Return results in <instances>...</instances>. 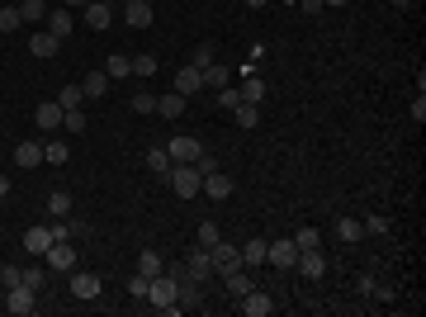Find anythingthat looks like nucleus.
<instances>
[{"label": "nucleus", "instance_id": "1", "mask_svg": "<svg viewBox=\"0 0 426 317\" xmlns=\"http://www.w3.org/2000/svg\"><path fill=\"white\" fill-rule=\"evenodd\" d=\"M166 180H171V190L180 194V199H194V194H199V185H204V175H199V166H194V161L171 166V175H166Z\"/></svg>", "mask_w": 426, "mask_h": 317}, {"label": "nucleus", "instance_id": "2", "mask_svg": "<svg viewBox=\"0 0 426 317\" xmlns=\"http://www.w3.org/2000/svg\"><path fill=\"white\" fill-rule=\"evenodd\" d=\"M208 256H213V270H218L223 280H227L232 270H242V246H232V241H223V237L208 246Z\"/></svg>", "mask_w": 426, "mask_h": 317}, {"label": "nucleus", "instance_id": "3", "mask_svg": "<svg viewBox=\"0 0 426 317\" xmlns=\"http://www.w3.org/2000/svg\"><path fill=\"white\" fill-rule=\"evenodd\" d=\"M5 308L15 317H29L33 308H38V289H29V285H15V289H5Z\"/></svg>", "mask_w": 426, "mask_h": 317}, {"label": "nucleus", "instance_id": "4", "mask_svg": "<svg viewBox=\"0 0 426 317\" xmlns=\"http://www.w3.org/2000/svg\"><path fill=\"white\" fill-rule=\"evenodd\" d=\"M43 261H47V270H66V275H71V270H76V246H71V241H52L43 251Z\"/></svg>", "mask_w": 426, "mask_h": 317}, {"label": "nucleus", "instance_id": "5", "mask_svg": "<svg viewBox=\"0 0 426 317\" xmlns=\"http://www.w3.org/2000/svg\"><path fill=\"white\" fill-rule=\"evenodd\" d=\"M100 289H105V280L95 270H71V294L76 299H100Z\"/></svg>", "mask_w": 426, "mask_h": 317}, {"label": "nucleus", "instance_id": "6", "mask_svg": "<svg viewBox=\"0 0 426 317\" xmlns=\"http://www.w3.org/2000/svg\"><path fill=\"white\" fill-rule=\"evenodd\" d=\"M266 261L275 270H294V261H299V246H294V237L289 241H270L266 246Z\"/></svg>", "mask_w": 426, "mask_h": 317}, {"label": "nucleus", "instance_id": "7", "mask_svg": "<svg viewBox=\"0 0 426 317\" xmlns=\"http://www.w3.org/2000/svg\"><path fill=\"white\" fill-rule=\"evenodd\" d=\"M294 270H303V280H322V275H327V256H322V246H313V251H299Z\"/></svg>", "mask_w": 426, "mask_h": 317}, {"label": "nucleus", "instance_id": "8", "mask_svg": "<svg viewBox=\"0 0 426 317\" xmlns=\"http://www.w3.org/2000/svg\"><path fill=\"white\" fill-rule=\"evenodd\" d=\"M199 90H204V71H199V66H180V71H175V95H199Z\"/></svg>", "mask_w": 426, "mask_h": 317}, {"label": "nucleus", "instance_id": "9", "mask_svg": "<svg viewBox=\"0 0 426 317\" xmlns=\"http://www.w3.org/2000/svg\"><path fill=\"white\" fill-rule=\"evenodd\" d=\"M175 303H180V313H185V308H199V303H204V285H199V280H189V275H180V285H175Z\"/></svg>", "mask_w": 426, "mask_h": 317}, {"label": "nucleus", "instance_id": "10", "mask_svg": "<svg viewBox=\"0 0 426 317\" xmlns=\"http://www.w3.org/2000/svg\"><path fill=\"white\" fill-rule=\"evenodd\" d=\"M242 313L247 317H270L275 313V299H270L266 289H252V294H242Z\"/></svg>", "mask_w": 426, "mask_h": 317}, {"label": "nucleus", "instance_id": "11", "mask_svg": "<svg viewBox=\"0 0 426 317\" xmlns=\"http://www.w3.org/2000/svg\"><path fill=\"white\" fill-rule=\"evenodd\" d=\"M57 48H62V38H52L47 29H33V38H29V52L38 57V62H47V57H57Z\"/></svg>", "mask_w": 426, "mask_h": 317}, {"label": "nucleus", "instance_id": "12", "mask_svg": "<svg viewBox=\"0 0 426 317\" xmlns=\"http://www.w3.org/2000/svg\"><path fill=\"white\" fill-rule=\"evenodd\" d=\"M185 275H189V280H199V285H204L208 275H213V256H208V246L189 251V261H185Z\"/></svg>", "mask_w": 426, "mask_h": 317}, {"label": "nucleus", "instance_id": "13", "mask_svg": "<svg viewBox=\"0 0 426 317\" xmlns=\"http://www.w3.org/2000/svg\"><path fill=\"white\" fill-rule=\"evenodd\" d=\"M114 24V5L110 0H90L85 5V29H110Z\"/></svg>", "mask_w": 426, "mask_h": 317}, {"label": "nucleus", "instance_id": "14", "mask_svg": "<svg viewBox=\"0 0 426 317\" xmlns=\"http://www.w3.org/2000/svg\"><path fill=\"white\" fill-rule=\"evenodd\" d=\"M71 29H76V15H71V10H47V33H52V38H71Z\"/></svg>", "mask_w": 426, "mask_h": 317}, {"label": "nucleus", "instance_id": "15", "mask_svg": "<svg viewBox=\"0 0 426 317\" xmlns=\"http://www.w3.org/2000/svg\"><path fill=\"white\" fill-rule=\"evenodd\" d=\"M166 152H171V161L180 166V161H194L204 147H199V138H171V143H166Z\"/></svg>", "mask_w": 426, "mask_h": 317}, {"label": "nucleus", "instance_id": "16", "mask_svg": "<svg viewBox=\"0 0 426 317\" xmlns=\"http://www.w3.org/2000/svg\"><path fill=\"white\" fill-rule=\"evenodd\" d=\"M33 124L43 128V133H52V128H62V104H57V100H47V104H38V109H33Z\"/></svg>", "mask_w": 426, "mask_h": 317}, {"label": "nucleus", "instance_id": "17", "mask_svg": "<svg viewBox=\"0 0 426 317\" xmlns=\"http://www.w3.org/2000/svg\"><path fill=\"white\" fill-rule=\"evenodd\" d=\"M47 246H52V227H29V232H24V251H29V256L43 261Z\"/></svg>", "mask_w": 426, "mask_h": 317}, {"label": "nucleus", "instance_id": "18", "mask_svg": "<svg viewBox=\"0 0 426 317\" xmlns=\"http://www.w3.org/2000/svg\"><path fill=\"white\" fill-rule=\"evenodd\" d=\"M199 194H208V199H227V194H232V180H227L223 171H213V175H204Z\"/></svg>", "mask_w": 426, "mask_h": 317}, {"label": "nucleus", "instance_id": "19", "mask_svg": "<svg viewBox=\"0 0 426 317\" xmlns=\"http://www.w3.org/2000/svg\"><path fill=\"white\" fill-rule=\"evenodd\" d=\"M124 19H128V29H147V24H152V5H147V0H128Z\"/></svg>", "mask_w": 426, "mask_h": 317}, {"label": "nucleus", "instance_id": "20", "mask_svg": "<svg viewBox=\"0 0 426 317\" xmlns=\"http://www.w3.org/2000/svg\"><path fill=\"white\" fill-rule=\"evenodd\" d=\"M38 161H43V143H19L15 147V166H24V171H33V166H38Z\"/></svg>", "mask_w": 426, "mask_h": 317}, {"label": "nucleus", "instance_id": "21", "mask_svg": "<svg viewBox=\"0 0 426 317\" xmlns=\"http://www.w3.org/2000/svg\"><path fill=\"white\" fill-rule=\"evenodd\" d=\"M223 285H227V299H242V294H252V275H247V265L242 270H232V275H227V280H223Z\"/></svg>", "mask_w": 426, "mask_h": 317}, {"label": "nucleus", "instance_id": "22", "mask_svg": "<svg viewBox=\"0 0 426 317\" xmlns=\"http://www.w3.org/2000/svg\"><path fill=\"white\" fill-rule=\"evenodd\" d=\"M81 90H85V100H105L110 95V76L105 71H90V76L81 80Z\"/></svg>", "mask_w": 426, "mask_h": 317}, {"label": "nucleus", "instance_id": "23", "mask_svg": "<svg viewBox=\"0 0 426 317\" xmlns=\"http://www.w3.org/2000/svg\"><path fill=\"white\" fill-rule=\"evenodd\" d=\"M185 104H189V100L175 95V90H171V95H157V114H161V119H180V114H185Z\"/></svg>", "mask_w": 426, "mask_h": 317}, {"label": "nucleus", "instance_id": "24", "mask_svg": "<svg viewBox=\"0 0 426 317\" xmlns=\"http://www.w3.org/2000/svg\"><path fill=\"white\" fill-rule=\"evenodd\" d=\"M57 104H62V114L81 109V104H85V90H81L76 80H71V85H62V90H57Z\"/></svg>", "mask_w": 426, "mask_h": 317}, {"label": "nucleus", "instance_id": "25", "mask_svg": "<svg viewBox=\"0 0 426 317\" xmlns=\"http://www.w3.org/2000/svg\"><path fill=\"white\" fill-rule=\"evenodd\" d=\"M237 90H242V100H247V104H261V100H266V80H261V76H252V71H247V80H242Z\"/></svg>", "mask_w": 426, "mask_h": 317}, {"label": "nucleus", "instance_id": "26", "mask_svg": "<svg viewBox=\"0 0 426 317\" xmlns=\"http://www.w3.org/2000/svg\"><path fill=\"white\" fill-rule=\"evenodd\" d=\"M242 265H247V270H261V265H266V241H261V237L242 246Z\"/></svg>", "mask_w": 426, "mask_h": 317}, {"label": "nucleus", "instance_id": "27", "mask_svg": "<svg viewBox=\"0 0 426 317\" xmlns=\"http://www.w3.org/2000/svg\"><path fill=\"white\" fill-rule=\"evenodd\" d=\"M147 166H152V175H161V180H166V175H171V152H166V147H152V152H147Z\"/></svg>", "mask_w": 426, "mask_h": 317}, {"label": "nucleus", "instance_id": "28", "mask_svg": "<svg viewBox=\"0 0 426 317\" xmlns=\"http://www.w3.org/2000/svg\"><path fill=\"white\" fill-rule=\"evenodd\" d=\"M161 270H166V261H161L157 251H142L138 256V275H142V280H157Z\"/></svg>", "mask_w": 426, "mask_h": 317}, {"label": "nucleus", "instance_id": "29", "mask_svg": "<svg viewBox=\"0 0 426 317\" xmlns=\"http://www.w3.org/2000/svg\"><path fill=\"white\" fill-rule=\"evenodd\" d=\"M19 19H24V24H43L47 5H43V0H19Z\"/></svg>", "mask_w": 426, "mask_h": 317}, {"label": "nucleus", "instance_id": "30", "mask_svg": "<svg viewBox=\"0 0 426 317\" xmlns=\"http://www.w3.org/2000/svg\"><path fill=\"white\" fill-rule=\"evenodd\" d=\"M336 237L346 241V246H350V241H360L365 237V222L360 218H341V222H336Z\"/></svg>", "mask_w": 426, "mask_h": 317}, {"label": "nucleus", "instance_id": "31", "mask_svg": "<svg viewBox=\"0 0 426 317\" xmlns=\"http://www.w3.org/2000/svg\"><path fill=\"white\" fill-rule=\"evenodd\" d=\"M204 85H208V90H223V85H232V80H227V66H223V62H208V66H204Z\"/></svg>", "mask_w": 426, "mask_h": 317}, {"label": "nucleus", "instance_id": "32", "mask_svg": "<svg viewBox=\"0 0 426 317\" xmlns=\"http://www.w3.org/2000/svg\"><path fill=\"white\" fill-rule=\"evenodd\" d=\"M47 213H52V218H66V213H71V194L52 190V194H47Z\"/></svg>", "mask_w": 426, "mask_h": 317}, {"label": "nucleus", "instance_id": "33", "mask_svg": "<svg viewBox=\"0 0 426 317\" xmlns=\"http://www.w3.org/2000/svg\"><path fill=\"white\" fill-rule=\"evenodd\" d=\"M232 119H237L242 128H256V124H261V104H247V100H242V104L232 109Z\"/></svg>", "mask_w": 426, "mask_h": 317}, {"label": "nucleus", "instance_id": "34", "mask_svg": "<svg viewBox=\"0 0 426 317\" xmlns=\"http://www.w3.org/2000/svg\"><path fill=\"white\" fill-rule=\"evenodd\" d=\"M105 76H114V80H119V76H133V57L114 52V57H110V66H105Z\"/></svg>", "mask_w": 426, "mask_h": 317}, {"label": "nucleus", "instance_id": "35", "mask_svg": "<svg viewBox=\"0 0 426 317\" xmlns=\"http://www.w3.org/2000/svg\"><path fill=\"white\" fill-rule=\"evenodd\" d=\"M294 246H299V251H313V246H322V232H317V227H299V232H294Z\"/></svg>", "mask_w": 426, "mask_h": 317}, {"label": "nucleus", "instance_id": "36", "mask_svg": "<svg viewBox=\"0 0 426 317\" xmlns=\"http://www.w3.org/2000/svg\"><path fill=\"white\" fill-rule=\"evenodd\" d=\"M66 157H71V147H66V143H43V161H52V166H66Z\"/></svg>", "mask_w": 426, "mask_h": 317}, {"label": "nucleus", "instance_id": "37", "mask_svg": "<svg viewBox=\"0 0 426 317\" xmlns=\"http://www.w3.org/2000/svg\"><path fill=\"white\" fill-rule=\"evenodd\" d=\"M24 19H19V5H0V33H15Z\"/></svg>", "mask_w": 426, "mask_h": 317}, {"label": "nucleus", "instance_id": "38", "mask_svg": "<svg viewBox=\"0 0 426 317\" xmlns=\"http://www.w3.org/2000/svg\"><path fill=\"white\" fill-rule=\"evenodd\" d=\"M128 104H133V114H157V95H152V90H138Z\"/></svg>", "mask_w": 426, "mask_h": 317}, {"label": "nucleus", "instance_id": "39", "mask_svg": "<svg viewBox=\"0 0 426 317\" xmlns=\"http://www.w3.org/2000/svg\"><path fill=\"white\" fill-rule=\"evenodd\" d=\"M208 62H218V52H213V43H199V48H194V57H189V66H199V71H204Z\"/></svg>", "mask_w": 426, "mask_h": 317}, {"label": "nucleus", "instance_id": "40", "mask_svg": "<svg viewBox=\"0 0 426 317\" xmlns=\"http://www.w3.org/2000/svg\"><path fill=\"white\" fill-rule=\"evenodd\" d=\"M133 76H157V57H152V52L133 57Z\"/></svg>", "mask_w": 426, "mask_h": 317}, {"label": "nucleus", "instance_id": "41", "mask_svg": "<svg viewBox=\"0 0 426 317\" xmlns=\"http://www.w3.org/2000/svg\"><path fill=\"white\" fill-rule=\"evenodd\" d=\"M218 237H223V227H218L213 218H208V222H199V246H213Z\"/></svg>", "mask_w": 426, "mask_h": 317}, {"label": "nucleus", "instance_id": "42", "mask_svg": "<svg viewBox=\"0 0 426 317\" xmlns=\"http://www.w3.org/2000/svg\"><path fill=\"white\" fill-rule=\"evenodd\" d=\"M24 285H29V289H43L47 285V265H29V270H24Z\"/></svg>", "mask_w": 426, "mask_h": 317}, {"label": "nucleus", "instance_id": "43", "mask_svg": "<svg viewBox=\"0 0 426 317\" xmlns=\"http://www.w3.org/2000/svg\"><path fill=\"white\" fill-rule=\"evenodd\" d=\"M15 285H24V270H15V265H0V289H15Z\"/></svg>", "mask_w": 426, "mask_h": 317}, {"label": "nucleus", "instance_id": "44", "mask_svg": "<svg viewBox=\"0 0 426 317\" xmlns=\"http://www.w3.org/2000/svg\"><path fill=\"white\" fill-rule=\"evenodd\" d=\"M218 104H223V109H237V104H242V90H237V85H223V90H218Z\"/></svg>", "mask_w": 426, "mask_h": 317}, {"label": "nucleus", "instance_id": "45", "mask_svg": "<svg viewBox=\"0 0 426 317\" xmlns=\"http://www.w3.org/2000/svg\"><path fill=\"white\" fill-rule=\"evenodd\" d=\"M62 128H66V133H85V114H81V109L62 114Z\"/></svg>", "mask_w": 426, "mask_h": 317}, {"label": "nucleus", "instance_id": "46", "mask_svg": "<svg viewBox=\"0 0 426 317\" xmlns=\"http://www.w3.org/2000/svg\"><path fill=\"white\" fill-rule=\"evenodd\" d=\"M389 227H394V222L384 218V213H374V218H365V232H374V237H384Z\"/></svg>", "mask_w": 426, "mask_h": 317}, {"label": "nucleus", "instance_id": "47", "mask_svg": "<svg viewBox=\"0 0 426 317\" xmlns=\"http://www.w3.org/2000/svg\"><path fill=\"white\" fill-rule=\"evenodd\" d=\"M194 166H199V175H213V171H218V161L208 157V152H199V157H194Z\"/></svg>", "mask_w": 426, "mask_h": 317}, {"label": "nucleus", "instance_id": "48", "mask_svg": "<svg viewBox=\"0 0 426 317\" xmlns=\"http://www.w3.org/2000/svg\"><path fill=\"white\" fill-rule=\"evenodd\" d=\"M128 294H133V299H147V280L133 275V280H128Z\"/></svg>", "mask_w": 426, "mask_h": 317}, {"label": "nucleus", "instance_id": "49", "mask_svg": "<svg viewBox=\"0 0 426 317\" xmlns=\"http://www.w3.org/2000/svg\"><path fill=\"white\" fill-rule=\"evenodd\" d=\"M412 119H417V124H426V95L412 100Z\"/></svg>", "mask_w": 426, "mask_h": 317}, {"label": "nucleus", "instance_id": "50", "mask_svg": "<svg viewBox=\"0 0 426 317\" xmlns=\"http://www.w3.org/2000/svg\"><path fill=\"white\" fill-rule=\"evenodd\" d=\"M294 5H299L303 15H317V10H322V0H294Z\"/></svg>", "mask_w": 426, "mask_h": 317}, {"label": "nucleus", "instance_id": "51", "mask_svg": "<svg viewBox=\"0 0 426 317\" xmlns=\"http://www.w3.org/2000/svg\"><path fill=\"white\" fill-rule=\"evenodd\" d=\"M5 194H10V175H0V199H5Z\"/></svg>", "mask_w": 426, "mask_h": 317}, {"label": "nucleus", "instance_id": "52", "mask_svg": "<svg viewBox=\"0 0 426 317\" xmlns=\"http://www.w3.org/2000/svg\"><path fill=\"white\" fill-rule=\"evenodd\" d=\"M242 5H247V10H266V0H242Z\"/></svg>", "mask_w": 426, "mask_h": 317}, {"label": "nucleus", "instance_id": "53", "mask_svg": "<svg viewBox=\"0 0 426 317\" xmlns=\"http://www.w3.org/2000/svg\"><path fill=\"white\" fill-rule=\"evenodd\" d=\"M62 5H66V10H76V5H81V10H85V5H90V0H62Z\"/></svg>", "mask_w": 426, "mask_h": 317}, {"label": "nucleus", "instance_id": "54", "mask_svg": "<svg viewBox=\"0 0 426 317\" xmlns=\"http://www.w3.org/2000/svg\"><path fill=\"white\" fill-rule=\"evenodd\" d=\"M394 5H398V10H412V5H417V0H394Z\"/></svg>", "mask_w": 426, "mask_h": 317}, {"label": "nucleus", "instance_id": "55", "mask_svg": "<svg viewBox=\"0 0 426 317\" xmlns=\"http://www.w3.org/2000/svg\"><path fill=\"white\" fill-rule=\"evenodd\" d=\"M322 5H350V0H322Z\"/></svg>", "mask_w": 426, "mask_h": 317}, {"label": "nucleus", "instance_id": "56", "mask_svg": "<svg viewBox=\"0 0 426 317\" xmlns=\"http://www.w3.org/2000/svg\"><path fill=\"white\" fill-rule=\"evenodd\" d=\"M147 5H152V0H147Z\"/></svg>", "mask_w": 426, "mask_h": 317}]
</instances>
